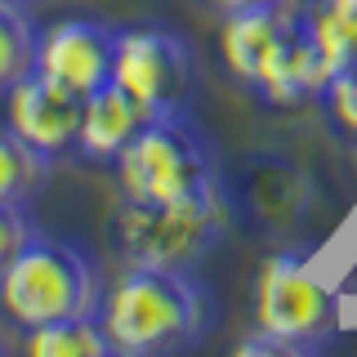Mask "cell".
<instances>
[{
  "instance_id": "cell-21",
  "label": "cell",
  "mask_w": 357,
  "mask_h": 357,
  "mask_svg": "<svg viewBox=\"0 0 357 357\" xmlns=\"http://www.w3.org/2000/svg\"><path fill=\"white\" fill-rule=\"evenodd\" d=\"M112 357H130V353H112Z\"/></svg>"
},
{
  "instance_id": "cell-10",
  "label": "cell",
  "mask_w": 357,
  "mask_h": 357,
  "mask_svg": "<svg viewBox=\"0 0 357 357\" xmlns=\"http://www.w3.org/2000/svg\"><path fill=\"white\" fill-rule=\"evenodd\" d=\"M152 112L139 107L134 98L121 89L116 81H107L103 89L85 94V112H81V139H76V152L85 161L112 165L121 152L130 148V139L148 126Z\"/></svg>"
},
{
  "instance_id": "cell-1",
  "label": "cell",
  "mask_w": 357,
  "mask_h": 357,
  "mask_svg": "<svg viewBox=\"0 0 357 357\" xmlns=\"http://www.w3.org/2000/svg\"><path fill=\"white\" fill-rule=\"evenodd\" d=\"M98 321L116 353L130 357H174L197 349L215 326V295L197 273L183 268H139L126 264L103 299Z\"/></svg>"
},
{
  "instance_id": "cell-7",
  "label": "cell",
  "mask_w": 357,
  "mask_h": 357,
  "mask_svg": "<svg viewBox=\"0 0 357 357\" xmlns=\"http://www.w3.org/2000/svg\"><path fill=\"white\" fill-rule=\"evenodd\" d=\"M0 98H5V126L14 130L22 143H31L40 156L59 161V156L76 152L81 112H85L81 94H72L67 85L50 81V76H40V72H27Z\"/></svg>"
},
{
  "instance_id": "cell-6",
  "label": "cell",
  "mask_w": 357,
  "mask_h": 357,
  "mask_svg": "<svg viewBox=\"0 0 357 357\" xmlns=\"http://www.w3.org/2000/svg\"><path fill=\"white\" fill-rule=\"evenodd\" d=\"M340 299L312 273L304 255H268L255 273V326L304 353H317L335 335Z\"/></svg>"
},
{
  "instance_id": "cell-23",
  "label": "cell",
  "mask_w": 357,
  "mask_h": 357,
  "mask_svg": "<svg viewBox=\"0 0 357 357\" xmlns=\"http://www.w3.org/2000/svg\"><path fill=\"white\" fill-rule=\"evenodd\" d=\"M0 357H5V353H0Z\"/></svg>"
},
{
  "instance_id": "cell-2",
  "label": "cell",
  "mask_w": 357,
  "mask_h": 357,
  "mask_svg": "<svg viewBox=\"0 0 357 357\" xmlns=\"http://www.w3.org/2000/svg\"><path fill=\"white\" fill-rule=\"evenodd\" d=\"M112 170H116L121 201H134V206H165V201L223 188L219 152L192 112L148 116V126L112 161Z\"/></svg>"
},
{
  "instance_id": "cell-9",
  "label": "cell",
  "mask_w": 357,
  "mask_h": 357,
  "mask_svg": "<svg viewBox=\"0 0 357 357\" xmlns=\"http://www.w3.org/2000/svg\"><path fill=\"white\" fill-rule=\"evenodd\" d=\"M295 22H299V5H290V0H264V5L223 14L219 54H223V63H228L232 81H241L245 89L259 85L268 59L277 54V45H282V36Z\"/></svg>"
},
{
  "instance_id": "cell-20",
  "label": "cell",
  "mask_w": 357,
  "mask_h": 357,
  "mask_svg": "<svg viewBox=\"0 0 357 357\" xmlns=\"http://www.w3.org/2000/svg\"><path fill=\"white\" fill-rule=\"evenodd\" d=\"M335 9H344V14H357V0H331Z\"/></svg>"
},
{
  "instance_id": "cell-12",
  "label": "cell",
  "mask_w": 357,
  "mask_h": 357,
  "mask_svg": "<svg viewBox=\"0 0 357 357\" xmlns=\"http://www.w3.org/2000/svg\"><path fill=\"white\" fill-rule=\"evenodd\" d=\"M22 357H112V349L98 312L89 317H67V321H50V326L22 331Z\"/></svg>"
},
{
  "instance_id": "cell-3",
  "label": "cell",
  "mask_w": 357,
  "mask_h": 357,
  "mask_svg": "<svg viewBox=\"0 0 357 357\" xmlns=\"http://www.w3.org/2000/svg\"><path fill=\"white\" fill-rule=\"evenodd\" d=\"M98 299H103V286H98V268L85 255V245L40 228L0 273V312L18 331L89 317L98 312Z\"/></svg>"
},
{
  "instance_id": "cell-17",
  "label": "cell",
  "mask_w": 357,
  "mask_h": 357,
  "mask_svg": "<svg viewBox=\"0 0 357 357\" xmlns=\"http://www.w3.org/2000/svg\"><path fill=\"white\" fill-rule=\"evenodd\" d=\"M31 219H27V206H0V273L9 268V259L27 245L31 237Z\"/></svg>"
},
{
  "instance_id": "cell-4",
  "label": "cell",
  "mask_w": 357,
  "mask_h": 357,
  "mask_svg": "<svg viewBox=\"0 0 357 357\" xmlns=\"http://www.w3.org/2000/svg\"><path fill=\"white\" fill-rule=\"evenodd\" d=\"M228 219H232V201H228V178H223V188H210V192H197L183 201H165V206L121 201L107 232L126 264L197 273V264L223 237Z\"/></svg>"
},
{
  "instance_id": "cell-5",
  "label": "cell",
  "mask_w": 357,
  "mask_h": 357,
  "mask_svg": "<svg viewBox=\"0 0 357 357\" xmlns=\"http://www.w3.org/2000/svg\"><path fill=\"white\" fill-rule=\"evenodd\" d=\"M112 81H116L139 107L152 116H170V112H192L197 98V50L183 31L165 27V22H139V27L116 31V63H112Z\"/></svg>"
},
{
  "instance_id": "cell-18",
  "label": "cell",
  "mask_w": 357,
  "mask_h": 357,
  "mask_svg": "<svg viewBox=\"0 0 357 357\" xmlns=\"http://www.w3.org/2000/svg\"><path fill=\"white\" fill-rule=\"evenodd\" d=\"M228 357H312V353L295 349V344H286V340H273V335H264V331H255V335H245V340L232 344Z\"/></svg>"
},
{
  "instance_id": "cell-13",
  "label": "cell",
  "mask_w": 357,
  "mask_h": 357,
  "mask_svg": "<svg viewBox=\"0 0 357 357\" xmlns=\"http://www.w3.org/2000/svg\"><path fill=\"white\" fill-rule=\"evenodd\" d=\"M299 14H304V27H308L312 45H317L326 81L335 72H344L349 63H357V14H344L331 0H304Z\"/></svg>"
},
{
  "instance_id": "cell-14",
  "label": "cell",
  "mask_w": 357,
  "mask_h": 357,
  "mask_svg": "<svg viewBox=\"0 0 357 357\" xmlns=\"http://www.w3.org/2000/svg\"><path fill=\"white\" fill-rule=\"evenodd\" d=\"M50 156L22 143L9 126H0V206H27L50 178Z\"/></svg>"
},
{
  "instance_id": "cell-22",
  "label": "cell",
  "mask_w": 357,
  "mask_h": 357,
  "mask_svg": "<svg viewBox=\"0 0 357 357\" xmlns=\"http://www.w3.org/2000/svg\"><path fill=\"white\" fill-rule=\"evenodd\" d=\"M18 5H22V0H18Z\"/></svg>"
},
{
  "instance_id": "cell-8",
  "label": "cell",
  "mask_w": 357,
  "mask_h": 357,
  "mask_svg": "<svg viewBox=\"0 0 357 357\" xmlns=\"http://www.w3.org/2000/svg\"><path fill=\"white\" fill-rule=\"evenodd\" d=\"M112 63H116V27L98 18H63L36 36V72L81 98L112 81Z\"/></svg>"
},
{
  "instance_id": "cell-15",
  "label": "cell",
  "mask_w": 357,
  "mask_h": 357,
  "mask_svg": "<svg viewBox=\"0 0 357 357\" xmlns=\"http://www.w3.org/2000/svg\"><path fill=\"white\" fill-rule=\"evenodd\" d=\"M36 36L27 9L18 0H0V94L18 85L27 72H36Z\"/></svg>"
},
{
  "instance_id": "cell-11",
  "label": "cell",
  "mask_w": 357,
  "mask_h": 357,
  "mask_svg": "<svg viewBox=\"0 0 357 357\" xmlns=\"http://www.w3.org/2000/svg\"><path fill=\"white\" fill-rule=\"evenodd\" d=\"M321 85H326V67H321L317 45H312L308 27H304V14H299V22L286 31L282 45H277V54L268 59L255 94L273 107H286V103H299V98H317Z\"/></svg>"
},
{
  "instance_id": "cell-16",
  "label": "cell",
  "mask_w": 357,
  "mask_h": 357,
  "mask_svg": "<svg viewBox=\"0 0 357 357\" xmlns=\"http://www.w3.org/2000/svg\"><path fill=\"white\" fill-rule=\"evenodd\" d=\"M321 112L335 130L349 143H357V63H349L344 72H335L326 85H321Z\"/></svg>"
},
{
  "instance_id": "cell-19",
  "label": "cell",
  "mask_w": 357,
  "mask_h": 357,
  "mask_svg": "<svg viewBox=\"0 0 357 357\" xmlns=\"http://www.w3.org/2000/svg\"><path fill=\"white\" fill-rule=\"evenodd\" d=\"M215 14H237V9H250V5H264V0H206Z\"/></svg>"
}]
</instances>
